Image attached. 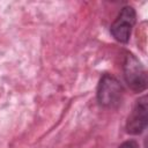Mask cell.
<instances>
[{"label":"cell","instance_id":"6da1fadb","mask_svg":"<svg viewBox=\"0 0 148 148\" xmlns=\"http://www.w3.org/2000/svg\"><path fill=\"white\" fill-rule=\"evenodd\" d=\"M124 97V88L117 77L111 74H103L96 89V98L99 106L104 109H117Z\"/></svg>","mask_w":148,"mask_h":148},{"label":"cell","instance_id":"7a4b0ae2","mask_svg":"<svg viewBox=\"0 0 148 148\" xmlns=\"http://www.w3.org/2000/svg\"><path fill=\"white\" fill-rule=\"evenodd\" d=\"M124 79L127 86L135 92H142L147 89V71L140 59L131 52H127L123 65Z\"/></svg>","mask_w":148,"mask_h":148},{"label":"cell","instance_id":"3957f363","mask_svg":"<svg viewBox=\"0 0 148 148\" xmlns=\"http://www.w3.org/2000/svg\"><path fill=\"white\" fill-rule=\"evenodd\" d=\"M135 21H136L135 9L130 5L124 6L110 27L111 36L117 42L126 44L131 38V34L135 24Z\"/></svg>","mask_w":148,"mask_h":148},{"label":"cell","instance_id":"277c9868","mask_svg":"<svg viewBox=\"0 0 148 148\" xmlns=\"http://www.w3.org/2000/svg\"><path fill=\"white\" fill-rule=\"evenodd\" d=\"M148 124V98L143 95L136 99L126 120V132L131 135H140L145 132Z\"/></svg>","mask_w":148,"mask_h":148},{"label":"cell","instance_id":"5b68a950","mask_svg":"<svg viewBox=\"0 0 148 148\" xmlns=\"http://www.w3.org/2000/svg\"><path fill=\"white\" fill-rule=\"evenodd\" d=\"M118 148H140V146L135 140H126L121 145H119Z\"/></svg>","mask_w":148,"mask_h":148}]
</instances>
